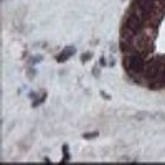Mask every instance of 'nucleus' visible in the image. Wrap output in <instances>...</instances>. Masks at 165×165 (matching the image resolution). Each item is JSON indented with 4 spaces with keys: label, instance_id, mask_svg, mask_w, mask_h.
Masks as SVG:
<instances>
[{
    "label": "nucleus",
    "instance_id": "8",
    "mask_svg": "<svg viewBox=\"0 0 165 165\" xmlns=\"http://www.w3.org/2000/svg\"><path fill=\"white\" fill-rule=\"evenodd\" d=\"M99 64H101V66H106V60H104V56L101 58V63H99Z\"/></svg>",
    "mask_w": 165,
    "mask_h": 165
},
{
    "label": "nucleus",
    "instance_id": "1",
    "mask_svg": "<svg viewBox=\"0 0 165 165\" xmlns=\"http://www.w3.org/2000/svg\"><path fill=\"white\" fill-rule=\"evenodd\" d=\"M145 64V55H142L140 51H134L124 56V68L129 74H142Z\"/></svg>",
    "mask_w": 165,
    "mask_h": 165
},
{
    "label": "nucleus",
    "instance_id": "9",
    "mask_svg": "<svg viewBox=\"0 0 165 165\" xmlns=\"http://www.w3.org/2000/svg\"><path fill=\"white\" fill-rule=\"evenodd\" d=\"M101 96H102V98H106V99H111V96H108L106 92H101Z\"/></svg>",
    "mask_w": 165,
    "mask_h": 165
},
{
    "label": "nucleus",
    "instance_id": "5",
    "mask_svg": "<svg viewBox=\"0 0 165 165\" xmlns=\"http://www.w3.org/2000/svg\"><path fill=\"white\" fill-rule=\"evenodd\" d=\"M98 135H99V132H86L84 135H82V137H84V139H88V140H89V139H96V137H98Z\"/></svg>",
    "mask_w": 165,
    "mask_h": 165
},
{
    "label": "nucleus",
    "instance_id": "3",
    "mask_svg": "<svg viewBox=\"0 0 165 165\" xmlns=\"http://www.w3.org/2000/svg\"><path fill=\"white\" fill-rule=\"evenodd\" d=\"M68 160H69V147L63 145V158H61V162H68Z\"/></svg>",
    "mask_w": 165,
    "mask_h": 165
},
{
    "label": "nucleus",
    "instance_id": "7",
    "mask_svg": "<svg viewBox=\"0 0 165 165\" xmlns=\"http://www.w3.org/2000/svg\"><path fill=\"white\" fill-rule=\"evenodd\" d=\"M41 60H43V58H41V56H35L32 61H33V64H37V63H38V61H41Z\"/></svg>",
    "mask_w": 165,
    "mask_h": 165
},
{
    "label": "nucleus",
    "instance_id": "4",
    "mask_svg": "<svg viewBox=\"0 0 165 165\" xmlns=\"http://www.w3.org/2000/svg\"><path fill=\"white\" fill-rule=\"evenodd\" d=\"M45 99H46V92H43V96H41L40 99H35V101H33V108H37V106H40L41 102L45 101Z\"/></svg>",
    "mask_w": 165,
    "mask_h": 165
},
{
    "label": "nucleus",
    "instance_id": "6",
    "mask_svg": "<svg viewBox=\"0 0 165 165\" xmlns=\"http://www.w3.org/2000/svg\"><path fill=\"white\" fill-rule=\"evenodd\" d=\"M91 58H92V53H84V55H82V58H81V60H82V61L86 63V61H89Z\"/></svg>",
    "mask_w": 165,
    "mask_h": 165
},
{
    "label": "nucleus",
    "instance_id": "2",
    "mask_svg": "<svg viewBox=\"0 0 165 165\" xmlns=\"http://www.w3.org/2000/svg\"><path fill=\"white\" fill-rule=\"evenodd\" d=\"M74 51H76V50L73 48V46H68V48H64V50L60 53V55L56 56V61H58V63H64L66 60H69V58L74 55Z\"/></svg>",
    "mask_w": 165,
    "mask_h": 165
}]
</instances>
